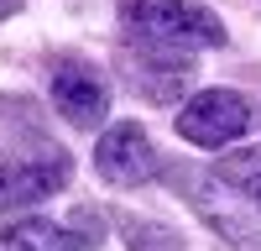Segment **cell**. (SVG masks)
<instances>
[{
  "label": "cell",
  "instance_id": "6da1fadb",
  "mask_svg": "<svg viewBox=\"0 0 261 251\" xmlns=\"http://www.w3.org/2000/svg\"><path fill=\"white\" fill-rule=\"evenodd\" d=\"M120 32L125 42L199 53V47L225 42V21L209 6H193V0H120Z\"/></svg>",
  "mask_w": 261,
  "mask_h": 251
},
{
  "label": "cell",
  "instance_id": "7a4b0ae2",
  "mask_svg": "<svg viewBox=\"0 0 261 251\" xmlns=\"http://www.w3.org/2000/svg\"><path fill=\"white\" fill-rule=\"evenodd\" d=\"M73 157L63 146H42V152H0V215L11 209H32L68 188Z\"/></svg>",
  "mask_w": 261,
  "mask_h": 251
},
{
  "label": "cell",
  "instance_id": "3957f363",
  "mask_svg": "<svg viewBox=\"0 0 261 251\" xmlns=\"http://www.w3.org/2000/svg\"><path fill=\"white\" fill-rule=\"evenodd\" d=\"M251 99L235 94V89H199L193 99H183L178 110V136L193 146H209V152H225L230 141H241L251 131Z\"/></svg>",
  "mask_w": 261,
  "mask_h": 251
},
{
  "label": "cell",
  "instance_id": "277c9868",
  "mask_svg": "<svg viewBox=\"0 0 261 251\" xmlns=\"http://www.w3.org/2000/svg\"><path fill=\"white\" fill-rule=\"evenodd\" d=\"M47 89H53L58 115L68 126H79V131H94V126L110 115V84H105V73L94 63L73 58V53L47 63Z\"/></svg>",
  "mask_w": 261,
  "mask_h": 251
},
{
  "label": "cell",
  "instance_id": "5b68a950",
  "mask_svg": "<svg viewBox=\"0 0 261 251\" xmlns=\"http://www.w3.org/2000/svg\"><path fill=\"white\" fill-rule=\"evenodd\" d=\"M94 173L105 183H115V188H136V183H151L162 173V157H157L151 136L136 120H115L94 141Z\"/></svg>",
  "mask_w": 261,
  "mask_h": 251
},
{
  "label": "cell",
  "instance_id": "8992f818",
  "mask_svg": "<svg viewBox=\"0 0 261 251\" xmlns=\"http://www.w3.org/2000/svg\"><path fill=\"white\" fill-rule=\"evenodd\" d=\"M120 63H125V84L151 105H178L193 84V63H188L183 47H151V42H141V53L125 47Z\"/></svg>",
  "mask_w": 261,
  "mask_h": 251
},
{
  "label": "cell",
  "instance_id": "52a82bcc",
  "mask_svg": "<svg viewBox=\"0 0 261 251\" xmlns=\"http://www.w3.org/2000/svg\"><path fill=\"white\" fill-rule=\"evenodd\" d=\"M172 183L188 194L193 215H199V220H204L220 241H230L235 251H261V225H256V220H246L235 204H225V199H220V183H225L220 173L209 178V173H193V167H188V173H178Z\"/></svg>",
  "mask_w": 261,
  "mask_h": 251
},
{
  "label": "cell",
  "instance_id": "ba28073f",
  "mask_svg": "<svg viewBox=\"0 0 261 251\" xmlns=\"http://www.w3.org/2000/svg\"><path fill=\"white\" fill-rule=\"evenodd\" d=\"M105 236V220H94V209H79L73 225L42 220V215H21L6 220L0 230V251H89Z\"/></svg>",
  "mask_w": 261,
  "mask_h": 251
},
{
  "label": "cell",
  "instance_id": "9c48e42d",
  "mask_svg": "<svg viewBox=\"0 0 261 251\" xmlns=\"http://www.w3.org/2000/svg\"><path fill=\"white\" fill-rule=\"evenodd\" d=\"M214 173L225 178V188L246 194L261 209V146H235V152H225L220 162H214Z\"/></svg>",
  "mask_w": 261,
  "mask_h": 251
},
{
  "label": "cell",
  "instance_id": "30bf717a",
  "mask_svg": "<svg viewBox=\"0 0 261 251\" xmlns=\"http://www.w3.org/2000/svg\"><path fill=\"white\" fill-rule=\"evenodd\" d=\"M120 236H125L130 251H183V236H178L172 225H162V220H136V215H125V220H120Z\"/></svg>",
  "mask_w": 261,
  "mask_h": 251
}]
</instances>
